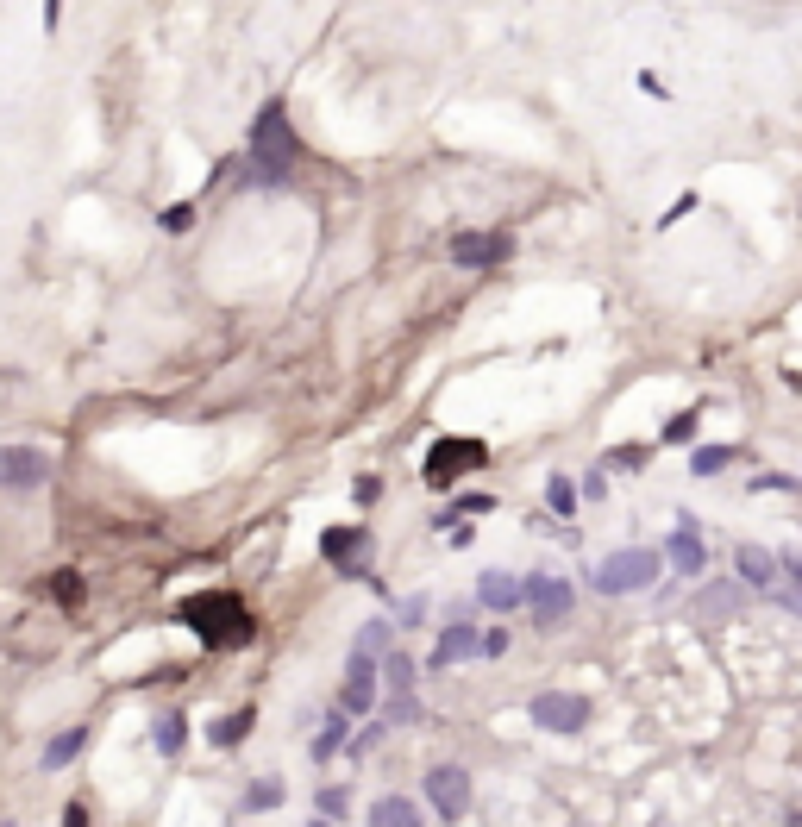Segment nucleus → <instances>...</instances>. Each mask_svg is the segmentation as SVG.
<instances>
[{
	"label": "nucleus",
	"instance_id": "31",
	"mask_svg": "<svg viewBox=\"0 0 802 827\" xmlns=\"http://www.w3.org/2000/svg\"><path fill=\"white\" fill-rule=\"evenodd\" d=\"M383 734H389V721H383V708H376V715H364V727L351 734V746H345V752H358V759H364L370 746H383Z\"/></svg>",
	"mask_w": 802,
	"mask_h": 827
},
{
	"label": "nucleus",
	"instance_id": "36",
	"mask_svg": "<svg viewBox=\"0 0 802 827\" xmlns=\"http://www.w3.org/2000/svg\"><path fill=\"white\" fill-rule=\"evenodd\" d=\"M427 621V596H408V602H395V627H420Z\"/></svg>",
	"mask_w": 802,
	"mask_h": 827
},
{
	"label": "nucleus",
	"instance_id": "19",
	"mask_svg": "<svg viewBox=\"0 0 802 827\" xmlns=\"http://www.w3.org/2000/svg\"><path fill=\"white\" fill-rule=\"evenodd\" d=\"M370 827H427V809L414 796H376L370 802Z\"/></svg>",
	"mask_w": 802,
	"mask_h": 827
},
{
	"label": "nucleus",
	"instance_id": "25",
	"mask_svg": "<svg viewBox=\"0 0 802 827\" xmlns=\"http://www.w3.org/2000/svg\"><path fill=\"white\" fill-rule=\"evenodd\" d=\"M282 796H289V790H282V777H251L245 796H239V809L245 815H270V809H282Z\"/></svg>",
	"mask_w": 802,
	"mask_h": 827
},
{
	"label": "nucleus",
	"instance_id": "29",
	"mask_svg": "<svg viewBox=\"0 0 802 827\" xmlns=\"http://www.w3.org/2000/svg\"><path fill=\"white\" fill-rule=\"evenodd\" d=\"M696 420H702L696 408H683V414H671L665 427H658V445H690V439H696Z\"/></svg>",
	"mask_w": 802,
	"mask_h": 827
},
{
	"label": "nucleus",
	"instance_id": "30",
	"mask_svg": "<svg viewBox=\"0 0 802 827\" xmlns=\"http://www.w3.org/2000/svg\"><path fill=\"white\" fill-rule=\"evenodd\" d=\"M314 809H320V821H345V809H351L345 784H320V790H314Z\"/></svg>",
	"mask_w": 802,
	"mask_h": 827
},
{
	"label": "nucleus",
	"instance_id": "42",
	"mask_svg": "<svg viewBox=\"0 0 802 827\" xmlns=\"http://www.w3.org/2000/svg\"><path fill=\"white\" fill-rule=\"evenodd\" d=\"M790 827H802V815H796V821H790Z\"/></svg>",
	"mask_w": 802,
	"mask_h": 827
},
{
	"label": "nucleus",
	"instance_id": "37",
	"mask_svg": "<svg viewBox=\"0 0 802 827\" xmlns=\"http://www.w3.org/2000/svg\"><path fill=\"white\" fill-rule=\"evenodd\" d=\"M351 495H358L364 508H370V502H383V477H358V483H351Z\"/></svg>",
	"mask_w": 802,
	"mask_h": 827
},
{
	"label": "nucleus",
	"instance_id": "13",
	"mask_svg": "<svg viewBox=\"0 0 802 827\" xmlns=\"http://www.w3.org/2000/svg\"><path fill=\"white\" fill-rule=\"evenodd\" d=\"M470 658H483V633L470 621H445L427 652V671H452V665H470Z\"/></svg>",
	"mask_w": 802,
	"mask_h": 827
},
{
	"label": "nucleus",
	"instance_id": "18",
	"mask_svg": "<svg viewBox=\"0 0 802 827\" xmlns=\"http://www.w3.org/2000/svg\"><path fill=\"white\" fill-rule=\"evenodd\" d=\"M734 571H740L746 589H777L784 564H777V552H765V546H740V552H734Z\"/></svg>",
	"mask_w": 802,
	"mask_h": 827
},
{
	"label": "nucleus",
	"instance_id": "5",
	"mask_svg": "<svg viewBox=\"0 0 802 827\" xmlns=\"http://www.w3.org/2000/svg\"><path fill=\"white\" fill-rule=\"evenodd\" d=\"M589 715H596V702H589L583 690H539V696L527 702V721L539 727V734H558V740L583 734Z\"/></svg>",
	"mask_w": 802,
	"mask_h": 827
},
{
	"label": "nucleus",
	"instance_id": "38",
	"mask_svg": "<svg viewBox=\"0 0 802 827\" xmlns=\"http://www.w3.org/2000/svg\"><path fill=\"white\" fill-rule=\"evenodd\" d=\"M508 652V627H489L483 633V658H502Z\"/></svg>",
	"mask_w": 802,
	"mask_h": 827
},
{
	"label": "nucleus",
	"instance_id": "12",
	"mask_svg": "<svg viewBox=\"0 0 802 827\" xmlns=\"http://www.w3.org/2000/svg\"><path fill=\"white\" fill-rule=\"evenodd\" d=\"M690 614H696V627H727V621H740V614H746V583H740V577L709 583V589L696 596Z\"/></svg>",
	"mask_w": 802,
	"mask_h": 827
},
{
	"label": "nucleus",
	"instance_id": "26",
	"mask_svg": "<svg viewBox=\"0 0 802 827\" xmlns=\"http://www.w3.org/2000/svg\"><path fill=\"white\" fill-rule=\"evenodd\" d=\"M51 602H57L63 614H76V608L88 602V583H82V571H51Z\"/></svg>",
	"mask_w": 802,
	"mask_h": 827
},
{
	"label": "nucleus",
	"instance_id": "41",
	"mask_svg": "<svg viewBox=\"0 0 802 827\" xmlns=\"http://www.w3.org/2000/svg\"><path fill=\"white\" fill-rule=\"evenodd\" d=\"M0 827H19V821H0Z\"/></svg>",
	"mask_w": 802,
	"mask_h": 827
},
{
	"label": "nucleus",
	"instance_id": "27",
	"mask_svg": "<svg viewBox=\"0 0 802 827\" xmlns=\"http://www.w3.org/2000/svg\"><path fill=\"white\" fill-rule=\"evenodd\" d=\"M414 683H420V665H414L408 652H389V658H383V690L401 696V690H414Z\"/></svg>",
	"mask_w": 802,
	"mask_h": 827
},
{
	"label": "nucleus",
	"instance_id": "2",
	"mask_svg": "<svg viewBox=\"0 0 802 827\" xmlns=\"http://www.w3.org/2000/svg\"><path fill=\"white\" fill-rule=\"evenodd\" d=\"M239 170H251L257 188H282V182H295L301 170V138L289 126V107L270 101L264 113H257V126H251V145L239 157Z\"/></svg>",
	"mask_w": 802,
	"mask_h": 827
},
{
	"label": "nucleus",
	"instance_id": "10",
	"mask_svg": "<svg viewBox=\"0 0 802 827\" xmlns=\"http://www.w3.org/2000/svg\"><path fill=\"white\" fill-rule=\"evenodd\" d=\"M376 690H383V658L351 652V658H345V690H339V708H345V715H376Z\"/></svg>",
	"mask_w": 802,
	"mask_h": 827
},
{
	"label": "nucleus",
	"instance_id": "1",
	"mask_svg": "<svg viewBox=\"0 0 802 827\" xmlns=\"http://www.w3.org/2000/svg\"><path fill=\"white\" fill-rule=\"evenodd\" d=\"M176 621L195 633L207 652H245L257 640V614L232 596V589H195V596H182Z\"/></svg>",
	"mask_w": 802,
	"mask_h": 827
},
{
	"label": "nucleus",
	"instance_id": "8",
	"mask_svg": "<svg viewBox=\"0 0 802 827\" xmlns=\"http://www.w3.org/2000/svg\"><path fill=\"white\" fill-rule=\"evenodd\" d=\"M445 251H452V264H458V270H495V264H508V257H514V232H508V226L458 232V239L445 245Z\"/></svg>",
	"mask_w": 802,
	"mask_h": 827
},
{
	"label": "nucleus",
	"instance_id": "33",
	"mask_svg": "<svg viewBox=\"0 0 802 827\" xmlns=\"http://www.w3.org/2000/svg\"><path fill=\"white\" fill-rule=\"evenodd\" d=\"M383 721H401V727H414V721H420V702H414V690H401V696H389V708H383Z\"/></svg>",
	"mask_w": 802,
	"mask_h": 827
},
{
	"label": "nucleus",
	"instance_id": "20",
	"mask_svg": "<svg viewBox=\"0 0 802 827\" xmlns=\"http://www.w3.org/2000/svg\"><path fill=\"white\" fill-rule=\"evenodd\" d=\"M151 746L163 752V759H182V746H188V715H182V708H163V715L151 721Z\"/></svg>",
	"mask_w": 802,
	"mask_h": 827
},
{
	"label": "nucleus",
	"instance_id": "3",
	"mask_svg": "<svg viewBox=\"0 0 802 827\" xmlns=\"http://www.w3.org/2000/svg\"><path fill=\"white\" fill-rule=\"evenodd\" d=\"M489 464V445L470 439V433H439L427 445V464H420V483L427 489H452L458 477H477V470Z\"/></svg>",
	"mask_w": 802,
	"mask_h": 827
},
{
	"label": "nucleus",
	"instance_id": "11",
	"mask_svg": "<svg viewBox=\"0 0 802 827\" xmlns=\"http://www.w3.org/2000/svg\"><path fill=\"white\" fill-rule=\"evenodd\" d=\"M665 558H671L677 577H702V571H709V546H702V527H696L690 508H677V527H671V539H665Z\"/></svg>",
	"mask_w": 802,
	"mask_h": 827
},
{
	"label": "nucleus",
	"instance_id": "35",
	"mask_svg": "<svg viewBox=\"0 0 802 827\" xmlns=\"http://www.w3.org/2000/svg\"><path fill=\"white\" fill-rule=\"evenodd\" d=\"M495 508V495H483V489H464V495H452V514L464 521V514H489Z\"/></svg>",
	"mask_w": 802,
	"mask_h": 827
},
{
	"label": "nucleus",
	"instance_id": "15",
	"mask_svg": "<svg viewBox=\"0 0 802 827\" xmlns=\"http://www.w3.org/2000/svg\"><path fill=\"white\" fill-rule=\"evenodd\" d=\"M470 596H477V608H489V614H514V608H527V577H514V571H483Z\"/></svg>",
	"mask_w": 802,
	"mask_h": 827
},
{
	"label": "nucleus",
	"instance_id": "17",
	"mask_svg": "<svg viewBox=\"0 0 802 827\" xmlns=\"http://www.w3.org/2000/svg\"><path fill=\"white\" fill-rule=\"evenodd\" d=\"M345 746H351V715L333 702V708H326V721H320V734L308 740V759H314V765H326V759H339Z\"/></svg>",
	"mask_w": 802,
	"mask_h": 827
},
{
	"label": "nucleus",
	"instance_id": "32",
	"mask_svg": "<svg viewBox=\"0 0 802 827\" xmlns=\"http://www.w3.org/2000/svg\"><path fill=\"white\" fill-rule=\"evenodd\" d=\"M646 458H652V445H615V452H608V470H646Z\"/></svg>",
	"mask_w": 802,
	"mask_h": 827
},
{
	"label": "nucleus",
	"instance_id": "34",
	"mask_svg": "<svg viewBox=\"0 0 802 827\" xmlns=\"http://www.w3.org/2000/svg\"><path fill=\"white\" fill-rule=\"evenodd\" d=\"M157 226H163V232H188V226H195V201H176V207H163V214H157Z\"/></svg>",
	"mask_w": 802,
	"mask_h": 827
},
{
	"label": "nucleus",
	"instance_id": "7",
	"mask_svg": "<svg viewBox=\"0 0 802 827\" xmlns=\"http://www.w3.org/2000/svg\"><path fill=\"white\" fill-rule=\"evenodd\" d=\"M420 790H427V809H433L439 821H464V815H470V796H477V784H470L464 765H427Z\"/></svg>",
	"mask_w": 802,
	"mask_h": 827
},
{
	"label": "nucleus",
	"instance_id": "21",
	"mask_svg": "<svg viewBox=\"0 0 802 827\" xmlns=\"http://www.w3.org/2000/svg\"><path fill=\"white\" fill-rule=\"evenodd\" d=\"M395 614H376V621H364L358 627V640H351V652H364V658H389L395 652Z\"/></svg>",
	"mask_w": 802,
	"mask_h": 827
},
{
	"label": "nucleus",
	"instance_id": "39",
	"mask_svg": "<svg viewBox=\"0 0 802 827\" xmlns=\"http://www.w3.org/2000/svg\"><path fill=\"white\" fill-rule=\"evenodd\" d=\"M602 495H608V477H602V470H589V477H583V502H602Z\"/></svg>",
	"mask_w": 802,
	"mask_h": 827
},
{
	"label": "nucleus",
	"instance_id": "9",
	"mask_svg": "<svg viewBox=\"0 0 802 827\" xmlns=\"http://www.w3.org/2000/svg\"><path fill=\"white\" fill-rule=\"evenodd\" d=\"M364 552H370V527H326L320 533V558L333 564L339 577H351V583H370Z\"/></svg>",
	"mask_w": 802,
	"mask_h": 827
},
{
	"label": "nucleus",
	"instance_id": "6",
	"mask_svg": "<svg viewBox=\"0 0 802 827\" xmlns=\"http://www.w3.org/2000/svg\"><path fill=\"white\" fill-rule=\"evenodd\" d=\"M571 608H577V589L564 583V577L527 571V627H533V633H558Z\"/></svg>",
	"mask_w": 802,
	"mask_h": 827
},
{
	"label": "nucleus",
	"instance_id": "14",
	"mask_svg": "<svg viewBox=\"0 0 802 827\" xmlns=\"http://www.w3.org/2000/svg\"><path fill=\"white\" fill-rule=\"evenodd\" d=\"M0 483L7 489H44L51 483V452H38V445H7V452H0Z\"/></svg>",
	"mask_w": 802,
	"mask_h": 827
},
{
	"label": "nucleus",
	"instance_id": "22",
	"mask_svg": "<svg viewBox=\"0 0 802 827\" xmlns=\"http://www.w3.org/2000/svg\"><path fill=\"white\" fill-rule=\"evenodd\" d=\"M777 564H784V577H777L771 602L784 614H802V552H777Z\"/></svg>",
	"mask_w": 802,
	"mask_h": 827
},
{
	"label": "nucleus",
	"instance_id": "40",
	"mask_svg": "<svg viewBox=\"0 0 802 827\" xmlns=\"http://www.w3.org/2000/svg\"><path fill=\"white\" fill-rule=\"evenodd\" d=\"M63 827H94V821H88V802H63Z\"/></svg>",
	"mask_w": 802,
	"mask_h": 827
},
{
	"label": "nucleus",
	"instance_id": "16",
	"mask_svg": "<svg viewBox=\"0 0 802 827\" xmlns=\"http://www.w3.org/2000/svg\"><path fill=\"white\" fill-rule=\"evenodd\" d=\"M251 727H257V708H251V702L232 708V715L220 708V715L207 721V746H214V752H239V746L251 740Z\"/></svg>",
	"mask_w": 802,
	"mask_h": 827
},
{
	"label": "nucleus",
	"instance_id": "23",
	"mask_svg": "<svg viewBox=\"0 0 802 827\" xmlns=\"http://www.w3.org/2000/svg\"><path fill=\"white\" fill-rule=\"evenodd\" d=\"M82 746H88V727L76 721V727H63V734H51V746H44V771H63V765H76L82 759Z\"/></svg>",
	"mask_w": 802,
	"mask_h": 827
},
{
	"label": "nucleus",
	"instance_id": "24",
	"mask_svg": "<svg viewBox=\"0 0 802 827\" xmlns=\"http://www.w3.org/2000/svg\"><path fill=\"white\" fill-rule=\"evenodd\" d=\"M577 502H583V489L564 477V470H552V477H546V508H552V521H577Z\"/></svg>",
	"mask_w": 802,
	"mask_h": 827
},
{
	"label": "nucleus",
	"instance_id": "28",
	"mask_svg": "<svg viewBox=\"0 0 802 827\" xmlns=\"http://www.w3.org/2000/svg\"><path fill=\"white\" fill-rule=\"evenodd\" d=\"M734 464V445H696V458H690V477H715V470Z\"/></svg>",
	"mask_w": 802,
	"mask_h": 827
},
{
	"label": "nucleus",
	"instance_id": "4",
	"mask_svg": "<svg viewBox=\"0 0 802 827\" xmlns=\"http://www.w3.org/2000/svg\"><path fill=\"white\" fill-rule=\"evenodd\" d=\"M658 571H665V558L652 546H627V552L602 558L596 571H589V589H596V596H640V589L658 583Z\"/></svg>",
	"mask_w": 802,
	"mask_h": 827
}]
</instances>
